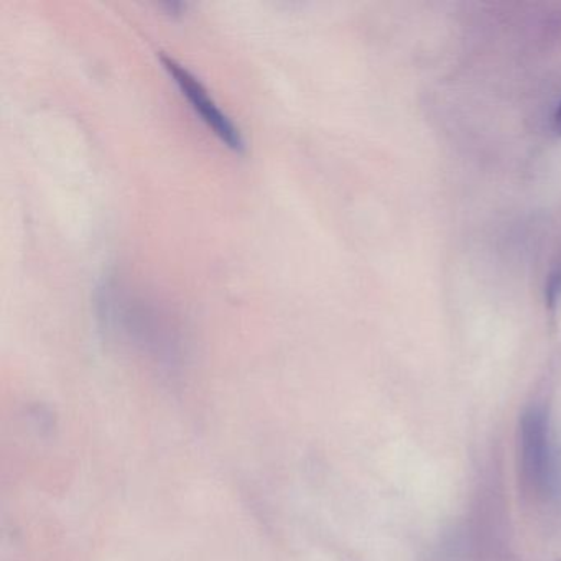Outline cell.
Wrapping results in <instances>:
<instances>
[{"mask_svg": "<svg viewBox=\"0 0 561 561\" xmlns=\"http://www.w3.org/2000/svg\"><path fill=\"white\" fill-rule=\"evenodd\" d=\"M518 476L525 494L535 501L557 494L560 468L547 407L530 405L518 420Z\"/></svg>", "mask_w": 561, "mask_h": 561, "instance_id": "6da1fadb", "label": "cell"}, {"mask_svg": "<svg viewBox=\"0 0 561 561\" xmlns=\"http://www.w3.org/2000/svg\"><path fill=\"white\" fill-rule=\"evenodd\" d=\"M162 64L175 81L176 87L182 91L183 96L192 104L193 111L202 117L203 123L213 130V134L229 149L236 150V152L244 150L245 144L241 130L236 127L231 117L218 106V103L209 96L208 90L185 67L176 64L173 58L162 57Z\"/></svg>", "mask_w": 561, "mask_h": 561, "instance_id": "7a4b0ae2", "label": "cell"}, {"mask_svg": "<svg viewBox=\"0 0 561 561\" xmlns=\"http://www.w3.org/2000/svg\"><path fill=\"white\" fill-rule=\"evenodd\" d=\"M554 127H557L558 133L561 134V104L558 106L557 113H554Z\"/></svg>", "mask_w": 561, "mask_h": 561, "instance_id": "3957f363", "label": "cell"}]
</instances>
